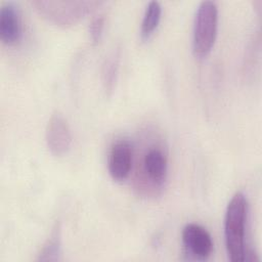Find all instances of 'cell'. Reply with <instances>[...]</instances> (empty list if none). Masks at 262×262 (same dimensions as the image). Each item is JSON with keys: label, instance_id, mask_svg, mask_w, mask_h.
<instances>
[{"label": "cell", "instance_id": "11", "mask_svg": "<svg viewBox=\"0 0 262 262\" xmlns=\"http://www.w3.org/2000/svg\"><path fill=\"white\" fill-rule=\"evenodd\" d=\"M119 68V55L118 53H113L106 60L103 66L102 77H103V84L106 91H112L114 85L116 83L117 73Z\"/></svg>", "mask_w": 262, "mask_h": 262}, {"label": "cell", "instance_id": "6", "mask_svg": "<svg viewBox=\"0 0 262 262\" xmlns=\"http://www.w3.org/2000/svg\"><path fill=\"white\" fill-rule=\"evenodd\" d=\"M181 237L186 252L193 258L206 260L211 255L212 237L203 226L195 223L186 224L182 229Z\"/></svg>", "mask_w": 262, "mask_h": 262}, {"label": "cell", "instance_id": "4", "mask_svg": "<svg viewBox=\"0 0 262 262\" xmlns=\"http://www.w3.org/2000/svg\"><path fill=\"white\" fill-rule=\"evenodd\" d=\"M45 141L49 151L60 157L67 154L72 144V133L67 119L58 112L51 115L45 130Z\"/></svg>", "mask_w": 262, "mask_h": 262}, {"label": "cell", "instance_id": "3", "mask_svg": "<svg viewBox=\"0 0 262 262\" xmlns=\"http://www.w3.org/2000/svg\"><path fill=\"white\" fill-rule=\"evenodd\" d=\"M97 4V1H32L40 15L63 27L77 23Z\"/></svg>", "mask_w": 262, "mask_h": 262}, {"label": "cell", "instance_id": "7", "mask_svg": "<svg viewBox=\"0 0 262 262\" xmlns=\"http://www.w3.org/2000/svg\"><path fill=\"white\" fill-rule=\"evenodd\" d=\"M142 173L152 187H162L167 179L168 160L160 146H150L141 159Z\"/></svg>", "mask_w": 262, "mask_h": 262}, {"label": "cell", "instance_id": "9", "mask_svg": "<svg viewBox=\"0 0 262 262\" xmlns=\"http://www.w3.org/2000/svg\"><path fill=\"white\" fill-rule=\"evenodd\" d=\"M162 14V7L159 1L151 0L146 4L140 26V37L147 40L157 29Z\"/></svg>", "mask_w": 262, "mask_h": 262}, {"label": "cell", "instance_id": "10", "mask_svg": "<svg viewBox=\"0 0 262 262\" xmlns=\"http://www.w3.org/2000/svg\"><path fill=\"white\" fill-rule=\"evenodd\" d=\"M60 256V235L58 228H55L39 253V261H57Z\"/></svg>", "mask_w": 262, "mask_h": 262}, {"label": "cell", "instance_id": "2", "mask_svg": "<svg viewBox=\"0 0 262 262\" xmlns=\"http://www.w3.org/2000/svg\"><path fill=\"white\" fill-rule=\"evenodd\" d=\"M218 28V8L214 1L200 2L192 28V52L196 58L206 57L216 40Z\"/></svg>", "mask_w": 262, "mask_h": 262}, {"label": "cell", "instance_id": "1", "mask_svg": "<svg viewBox=\"0 0 262 262\" xmlns=\"http://www.w3.org/2000/svg\"><path fill=\"white\" fill-rule=\"evenodd\" d=\"M248 202L243 192H236L227 204L224 217V237L228 258L232 262L246 260V222Z\"/></svg>", "mask_w": 262, "mask_h": 262}, {"label": "cell", "instance_id": "8", "mask_svg": "<svg viewBox=\"0 0 262 262\" xmlns=\"http://www.w3.org/2000/svg\"><path fill=\"white\" fill-rule=\"evenodd\" d=\"M0 37L7 45L15 44L21 37L19 11L12 2H5L0 7Z\"/></svg>", "mask_w": 262, "mask_h": 262}, {"label": "cell", "instance_id": "12", "mask_svg": "<svg viewBox=\"0 0 262 262\" xmlns=\"http://www.w3.org/2000/svg\"><path fill=\"white\" fill-rule=\"evenodd\" d=\"M104 26V18L102 15H98L92 19V21L89 25V34L91 37V40L94 43H97L102 35Z\"/></svg>", "mask_w": 262, "mask_h": 262}, {"label": "cell", "instance_id": "5", "mask_svg": "<svg viewBox=\"0 0 262 262\" xmlns=\"http://www.w3.org/2000/svg\"><path fill=\"white\" fill-rule=\"evenodd\" d=\"M133 161V146L127 139L116 140L110 149L107 168L114 180H125L131 171Z\"/></svg>", "mask_w": 262, "mask_h": 262}]
</instances>
